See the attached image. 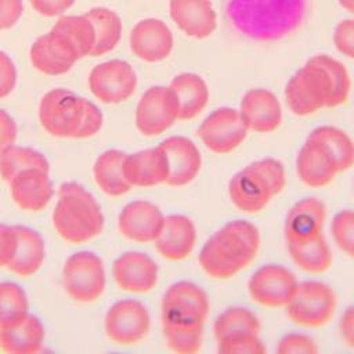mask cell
<instances>
[{
	"label": "cell",
	"mask_w": 354,
	"mask_h": 354,
	"mask_svg": "<svg viewBox=\"0 0 354 354\" xmlns=\"http://www.w3.org/2000/svg\"><path fill=\"white\" fill-rule=\"evenodd\" d=\"M260 231L248 220H231L202 245L198 263L214 279H228L246 268L260 249Z\"/></svg>",
	"instance_id": "obj_1"
},
{
	"label": "cell",
	"mask_w": 354,
	"mask_h": 354,
	"mask_svg": "<svg viewBox=\"0 0 354 354\" xmlns=\"http://www.w3.org/2000/svg\"><path fill=\"white\" fill-rule=\"evenodd\" d=\"M39 119L51 136L62 138L91 137L102 127L100 108L66 88H54L43 95Z\"/></svg>",
	"instance_id": "obj_2"
},
{
	"label": "cell",
	"mask_w": 354,
	"mask_h": 354,
	"mask_svg": "<svg viewBox=\"0 0 354 354\" xmlns=\"http://www.w3.org/2000/svg\"><path fill=\"white\" fill-rule=\"evenodd\" d=\"M286 185V170L281 160L266 156L238 170L228 181L232 205L249 214L261 212Z\"/></svg>",
	"instance_id": "obj_3"
},
{
	"label": "cell",
	"mask_w": 354,
	"mask_h": 354,
	"mask_svg": "<svg viewBox=\"0 0 354 354\" xmlns=\"http://www.w3.org/2000/svg\"><path fill=\"white\" fill-rule=\"evenodd\" d=\"M53 224L61 238L82 243L101 234L104 214L95 198L77 183H64L53 212Z\"/></svg>",
	"instance_id": "obj_4"
},
{
	"label": "cell",
	"mask_w": 354,
	"mask_h": 354,
	"mask_svg": "<svg viewBox=\"0 0 354 354\" xmlns=\"http://www.w3.org/2000/svg\"><path fill=\"white\" fill-rule=\"evenodd\" d=\"M332 80L329 73L308 59L299 68L285 86V101L289 111L297 116H307L322 108H329Z\"/></svg>",
	"instance_id": "obj_5"
},
{
	"label": "cell",
	"mask_w": 354,
	"mask_h": 354,
	"mask_svg": "<svg viewBox=\"0 0 354 354\" xmlns=\"http://www.w3.org/2000/svg\"><path fill=\"white\" fill-rule=\"evenodd\" d=\"M335 290L321 281L299 282L290 301L285 306L288 318L304 328H319L328 324L336 310Z\"/></svg>",
	"instance_id": "obj_6"
},
{
	"label": "cell",
	"mask_w": 354,
	"mask_h": 354,
	"mask_svg": "<svg viewBox=\"0 0 354 354\" xmlns=\"http://www.w3.org/2000/svg\"><path fill=\"white\" fill-rule=\"evenodd\" d=\"M209 310V296L198 283L177 281L163 293L160 321L163 325H205Z\"/></svg>",
	"instance_id": "obj_7"
},
{
	"label": "cell",
	"mask_w": 354,
	"mask_h": 354,
	"mask_svg": "<svg viewBox=\"0 0 354 354\" xmlns=\"http://www.w3.org/2000/svg\"><path fill=\"white\" fill-rule=\"evenodd\" d=\"M62 283L65 292L76 301L97 300L106 283L102 260L87 250L71 254L62 270Z\"/></svg>",
	"instance_id": "obj_8"
},
{
	"label": "cell",
	"mask_w": 354,
	"mask_h": 354,
	"mask_svg": "<svg viewBox=\"0 0 354 354\" xmlns=\"http://www.w3.org/2000/svg\"><path fill=\"white\" fill-rule=\"evenodd\" d=\"M178 100L170 86H152L136 106V127L147 137L167 131L178 120Z\"/></svg>",
	"instance_id": "obj_9"
},
{
	"label": "cell",
	"mask_w": 354,
	"mask_h": 354,
	"mask_svg": "<svg viewBox=\"0 0 354 354\" xmlns=\"http://www.w3.org/2000/svg\"><path fill=\"white\" fill-rule=\"evenodd\" d=\"M196 133L210 152L224 155L235 151L245 141L249 130L238 109L220 106L201 122Z\"/></svg>",
	"instance_id": "obj_10"
},
{
	"label": "cell",
	"mask_w": 354,
	"mask_h": 354,
	"mask_svg": "<svg viewBox=\"0 0 354 354\" xmlns=\"http://www.w3.org/2000/svg\"><path fill=\"white\" fill-rule=\"evenodd\" d=\"M299 281L288 267L268 263L259 267L248 281L252 300L263 307L281 308L293 297Z\"/></svg>",
	"instance_id": "obj_11"
},
{
	"label": "cell",
	"mask_w": 354,
	"mask_h": 354,
	"mask_svg": "<svg viewBox=\"0 0 354 354\" xmlns=\"http://www.w3.org/2000/svg\"><path fill=\"white\" fill-rule=\"evenodd\" d=\"M106 336L123 346L136 344L142 340L151 328L148 308L138 300L124 299L113 303L104 319Z\"/></svg>",
	"instance_id": "obj_12"
},
{
	"label": "cell",
	"mask_w": 354,
	"mask_h": 354,
	"mask_svg": "<svg viewBox=\"0 0 354 354\" xmlns=\"http://www.w3.org/2000/svg\"><path fill=\"white\" fill-rule=\"evenodd\" d=\"M91 93L104 104H119L129 100L137 88V75L131 65L111 59L95 65L88 76Z\"/></svg>",
	"instance_id": "obj_13"
},
{
	"label": "cell",
	"mask_w": 354,
	"mask_h": 354,
	"mask_svg": "<svg viewBox=\"0 0 354 354\" xmlns=\"http://www.w3.org/2000/svg\"><path fill=\"white\" fill-rule=\"evenodd\" d=\"M296 173L307 187L322 188L330 184L340 170L328 147L308 134L296 156Z\"/></svg>",
	"instance_id": "obj_14"
},
{
	"label": "cell",
	"mask_w": 354,
	"mask_h": 354,
	"mask_svg": "<svg viewBox=\"0 0 354 354\" xmlns=\"http://www.w3.org/2000/svg\"><path fill=\"white\" fill-rule=\"evenodd\" d=\"M326 221V206L315 196L299 199L288 210L283 221L286 243H300L322 235Z\"/></svg>",
	"instance_id": "obj_15"
},
{
	"label": "cell",
	"mask_w": 354,
	"mask_h": 354,
	"mask_svg": "<svg viewBox=\"0 0 354 354\" xmlns=\"http://www.w3.org/2000/svg\"><path fill=\"white\" fill-rule=\"evenodd\" d=\"M165 221V214L152 202L138 199L124 205L118 217L120 234L134 242H153L159 235Z\"/></svg>",
	"instance_id": "obj_16"
},
{
	"label": "cell",
	"mask_w": 354,
	"mask_h": 354,
	"mask_svg": "<svg viewBox=\"0 0 354 354\" xmlns=\"http://www.w3.org/2000/svg\"><path fill=\"white\" fill-rule=\"evenodd\" d=\"M238 111L248 130L253 133H271L282 123L281 102L267 88H252L246 91Z\"/></svg>",
	"instance_id": "obj_17"
},
{
	"label": "cell",
	"mask_w": 354,
	"mask_h": 354,
	"mask_svg": "<svg viewBox=\"0 0 354 354\" xmlns=\"http://www.w3.org/2000/svg\"><path fill=\"white\" fill-rule=\"evenodd\" d=\"M112 275L120 289L133 293H145L155 288L159 267L144 252H126L113 261Z\"/></svg>",
	"instance_id": "obj_18"
},
{
	"label": "cell",
	"mask_w": 354,
	"mask_h": 354,
	"mask_svg": "<svg viewBox=\"0 0 354 354\" xmlns=\"http://www.w3.org/2000/svg\"><path fill=\"white\" fill-rule=\"evenodd\" d=\"M129 41L133 54L145 62L166 59L174 44L171 30L158 18H145L137 22L130 32Z\"/></svg>",
	"instance_id": "obj_19"
},
{
	"label": "cell",
	"mask_w": 354,
	"mask_h": 354,
	"mask_svg": "<svg viewBox=\"0 0 354 354\" xmlns=\"http://www.w3.org/2000/svg\"><path fill=\"white\" fill-rule=\"evenodd\" d=\"M167 156L169 176L166 184L184 187L195 180L202 167V153L188 137L170 136L159 144Z\"/></svg>",
	"instance_id": "obj_20"
},
{
	"label": "cell",
	"mask_w": 354,
	"mask_h": 354,
	"mask_svg": "<svg viewBox=\"0 0 354 354\" xmlns=\"http://www.w3.org/2000/svg\"><path fill=\"white\" fill-rule=\"evenodd\" d=\"M123 173L131 188H149L166 184L169 176L166 152L160 145H156L153 148L126 153L123 160Z\"/></svg>",
	"instance_id": "obj_21"
},
{
	"label": "cell",
	"mask_w": 354,
	"mask_h": 354,
	"mask_svg": "<svg viewBox=\"0 0 354 354\" xmlns=\"http://www.w3.org/2000/svg\"><path fill=\"white\" fill-rule=\"evenodd\" d=\"M198 234L194 221L180 213L165 216L162 230L153 241L158 253L170 261L187 259L195 245Z\"/></svg>",
	"instance_id": "obj_22"
},
{
	"label": "cell",
	"mask_w": 354,
	"mask_h": 354,
	"mask_svg": "<svg viewBox=\"0 0 354 354\" xmlns=\"http://www.w3.org/2000/svg\"><path fill=\"white\" fill-rule=\"evenodd\" d=\"M29 55L32 65L50 76L69 72L77 61L71 44L53 29L33 41Z\"/></svg>",
	"instance_id": "obj_23"
},
{
	"label": "cell",
	"mask_w": 354,
	"mask_h": 354,
	"mask_svg": "<svg viewBox=\"0 0 354 354\" xmlns=\"http://www.w3.org/2000/svg\"><path fill=\"white\" fill-rule=\"evenodd\" d=\"M169 14L180 30L195 39H205L217 28L210 0H170Z\"/></svg>",
	"instance_id": "obj_24"
},
{
	"label": "cell",
	"mask_w": 354,
	"mask_h": 354,
	"mask_svg": "<svg viewBox=\"0 0 354 354\" xmlns=\"http://www.w3.org/2000/svg\"><path fill=\"white\" fill-rule=\"evenodd\" d=\"M8 184L14 202L24 210L39 212L50 203L54 195L48 170L44 169L22 170Z\"/></svg>",
	"instance_id": "obj_25"
},
{
	"label": "cell",
	"mask_w": 354,
	"mask_h": 354,
	"mask_svg": "<svg viewBox=\"0 0 354 354\" xmlns=\"http://www.w3.org/2000/svg\"><path fill=\"white\" fill-rule=\"evenodd\" d=\"M170 87L178 100V120H191L196 118L209 102L207 84L196 73L184 72L176 75Z\"/></svg>",
	"instance_id": "obj_26"
},
{
	"label": "cell",
	"mask_w": 354,
	"mask_h": 354,
	"mask_svg": "<svg viewBox=\"0 0 354 354\" xmlns=\"http://www.w3.org/2000/svg\"><path fill=\"white\" fill-rule=\"evenodd\" d=\"M18 236L17 250L7 266L10 271L21 277L33 275L43 264L46 246L41 235L25 225H14Z\"/></svg>",
	"instance_id": "obj_27"
},
{
	"label": "cell",
	"mask_w": 354,
	"mask_h": 354,
	"mask_svg": "<svg viewBox=\"0 0 354 354\" xmlns=\"http://www.w3.org/2000/svg\"><path fill=\"white\" fill-rule=\"evenodd\" d=\"M44 342V326L36 315H28L15 326L0 329V348L8 354L37 353Z\"/></svg>",
	"instance_id": "obj_28"
},
{
	"label": "cell",
	"mask_w": 354,
	"mask_h": 354,
	"mask_svg": "<svg viewBox=\"0 0 354 354\" xmlns=\"http://www.w3.org/2000/svg\"><path fill=\"white\" fill-rule=\"evenodd\" d=\"M126 153L119 149L102 152L93 167L97 185L111 196H120L131 189V185L123 173V160Z\"/></svg>",
	"instance_id": "obj_29"
},
{
	"label": "cell",
	"mask_w": 354,
	"mask_h": 354,
	"mask_svg": "<svg viewBox=\"0 0 354 354\" xmlns=\"http://www.w3.org/2000/svg\"><path fill=\"white\" fill-rule=\"evenodd\" d=\"M286 250L300 270L308 274L325 272L332 266V250L324 234L300 243H286Z\"/></svg>",
	"instance_id": "obj_30"
},
{
	"label": "cell",
	"mask_w": 354,
	"mask_h": 354,
	"mask_svg": "<svg viewBox=\"0 0 354 354\" xmlns=\"http://www.w3.org/2000/svg\"><path fill=\"white\" fill-rule=\"evenodd\" d=\"M84 15L90 19L95 32V43L91 57L104 55L112 51L122 37L120 17L106 7H94Z\"/></svg>",
	"instance_id": "obj_31"
},
{
	"label": "cell",
	"mask_w": 354,
	"mask_h": 354,
	"mask_svg": "<svg viewBox=\"0 0 354 354\" xmlns=\"http://www.w3.org/2000/svg\"><path fill=\"white\" fill-rule=\"evenodd\" d=\"M59 33L75 50L77 59L91 55L95 43V32L90 19L83 15H62L51 28Z\"/></svg>",
	"instance_id": "obj_32"
},
{
	"label": "cell",
	"mask_w": 354,
	"mask_h": 354,
	"mask_svg": "<svg viewBox=\"0 0 354 354\" xmlns=\"http://www.w3.org/2000/svg\"><path fill=\"white\" fill-rule=\"evenodd\" d=\"M311 137L322 141L335 156L340 173L354 165V141L340 127L322 124L308 133Z\"/></svg>",
	"instance_id": "obj_33"
},
{
	"label": "cell",
	"mask_w": 354,
	"mask_h": 354,
	"mask_svg": "<svg viewBox=\"0 0 354 354\" xmlns=\"http://www.w3.org/2000/svg\"><path fill=\"white\" fill-rule=\"evenodd\" d=\"M29 315L25 290L15 282H0V329L11 328Z\"/></svg>",
	"instance_id": "obj_34"
},
{
	"label": "cell",
	"mask_w": 354,
	"mask_h": 354,
	"mask_svg": "<svg viewBox=\"0 0 354 354\" xmlns=\"http://www.w3.org/2000/svg\"><path fill=\"white\" fill-rule=\"evenodd\" d=\"M26 169L48 170L46 156L29 147L12 145L0 153V174L3 180L10 181L15 174Z\"/></svg>",
	"instance_id": "obj_35"
},
{
	"label": "cell",
	"mask_w": 354,
	"mask_h": 354,
	"mask_svg": "<svg viewBox=\"0 0 354 354\" xmlns=\"http://www.w3.org/2000/svg\"><path fill=\"white\" fill-rule=\"evenodd\" d=\"M260 330H261V324L257 315L250 310H248L246 307H241V306L227 307L217 315L213 324V335L216 340L231 333H238V332L260 333Z\"/></svg>",
	"instance_id": "obj_36"
},
{
	"label": "cell",
	"mask_w": 354,
	"mask_h": 354,
	"mask_svg": "<svg viewBox=\"0 0 354 354\" xmlns=\"http://www.w3.org/2000/svg\"><path fill=\"white\" fill-rule=\"evenodd\" d=\"M162 332L167 347L178 354H195L203 343L205 325H163Z\"/></svg>",
	"instance_id": "obj_37"
},
{
	"label": "cell",
	"mask_w": 354,
	"mask_h": 354,
	"mask_svg": "<svg viewBox=\"0 0 354 354\" xmlns=\"http://www.w3.org/2000/svg\"><path fill=\"white\" fill-rule=\"evenodd\" d=\"M310 59L313 62L321 65L330 76L332 97H330L329 108H335V106L344 104L348 97L350 87H351L350 75H348L346 66L340 61H337L333 57L326 55V54H317V55L311 57Z\"/></svg>",
	"instance_id": "obj_38"
},
{
	"label": "cell",
	"mask_w": 354,
	"mask_h": 354,
	"mask_svg": "<svg viewBox=\"0 0 354 354\" xmlns=\"http://www.w3.org/2000/svg\"><path fill=\"white\" fill-rule=\"evenodd\" d=\"M220 354H264L266 346L260 333L238 332L216 340Z\"/></svg>",
	"instance_id": "obj_39"
},
{
	"label": "cell",
	"mask_w": 354,
	"mask_h": 354,
	"mask_svg": "<svg viewBox=\"0 0 354 354\" xmlns=\"http://www.w3.org/2000/svg\"><path fill=\"white\" fill-rule=\"evenodd\" d=\"M330 235L342 253L354 259V210L343 209L330 221Z\"/></svg>",
	"instance_id": "obj_40"
},
{
	"label": "cell",
	"mask_w": 354,
	"mask_h": 354,
	"mask_svg": "<svg viewBox=\"0 0 354 354\" xmlns=\"http://www.w3.org/2000/svg\"><path fill=\"white\" fill-rule=\"evenodd\" d=\"M278 354H317L318 346L315 340L300 332L285 333L277 343Z\"/></svg>",
	"instance_id": "obj_41"
},
{
	"label": "cell",
	"mask_w": 354,
	"mask_h": 354,
	"mask_svg": "<svg viewBox=\"0 0 354 354\" xmlns=\"http://www.w3.org/2000/svg\"><path fill=\"white\" fill-rule=\"evenodd\" d=\"M333 44L342 55L354 59V19H344L336 25Z\"/></svg>",
	"instance_id": "obj_42"
},
{
	"label": "cell",
	"mask_w": 354,
	"mask_h": 354,
	"mask_svg": "<svg viewBox=\"0 0 354 354\" xmlns=\"http://www.w3.org/2000/svg\"><path fill=\"white\" fill-rule=\"evenodd\" d=\"M17 231L14 225L0 223V267H7L17 250Z\"/></svg>",
	"instance_id": "obj_43"
},
{
	"label": "cell",
	"mask_w": 354,
	"mask_h": 354,
	"mask_svg": "<svg viewBox=\"0 0 354 354\" xmlns=\"http://www.w3.org/2000/svg\"><path fill=\"white\" fill-rule=\"evenodd\" d=\"M17 83V69L8 54L0 50V98L11 94Z\"/></svg>",
	"instance_id": "obj_44"
},
{
	"label": "cell",
	"mask_w": 354,
	"mask_h": 354,
	"mask_svg": "<svg viewBox=\"0 0 354 354\" xmlns=\"http://www.w3.org/2000/svg\"><path fill=\"white\" fill-rule=\"evenodd\" d=\"M24 12L22 0H0V29L12 28Z\"/></svg>",
	"instance_id": "obj_45"
},
{
	"label": "cell",
	"mask_w": 354,
	"mask_h": 354,
	"mask_svg": "<svg viewBox=\"0 0 354 354\" xmlns=\"http://www.w3.org/2000/svg\"><path fill=\"white\" fill-rule=\"evenodd\" d=\"M29 1L33 10L44 17L62 15L75 3V0H29Z\"/></svg>",
	"instance_id": "obj_46"
},
{
	"label": "cell",
	"mask_w": 354,
	"mask_h": 354,
	"mask_svg": "<svg viewBox=\"0 0 354 354\" xmlns=\"http://www.w3.org/2000/svg\"><path fill=\"white\" fill-rule=\"evenodd\" d=\"M17 140V124L11 115L0 109V153L12 147Z\"/></svg>",
	"instance_id": "obj_47"
},
{
	"label": "cell",
	"mask_w": 354,
	"mask_h": 354,
	"mask_svg": "<svg viewBox=\"0 0 354 354\" xmlns=\"http://www.w3.org/2000/svg\"><path fill=\"white\" fill-rule=\"evenodd\" d=\"M339 332L343 342L354 350V304L343 311L339 321Z\"/></svg>",
	"instance_id": "obj_48"
},
{
	"label": "cell",
	"mask_w": 354,
	"mask_h": 354,
	"mask_svg": "<svg viewBox=\"0 0 354 354\" xmlns=\"http://www.w3.org/2000/svg\"><path fill=\"white\" fill-rule=\"evenodd\" d=\"M339 4H340L344 10L350 11V12H354V0H339Z\"/></svg>",
	"instance_id": "obj_49"
}]
</instances>
